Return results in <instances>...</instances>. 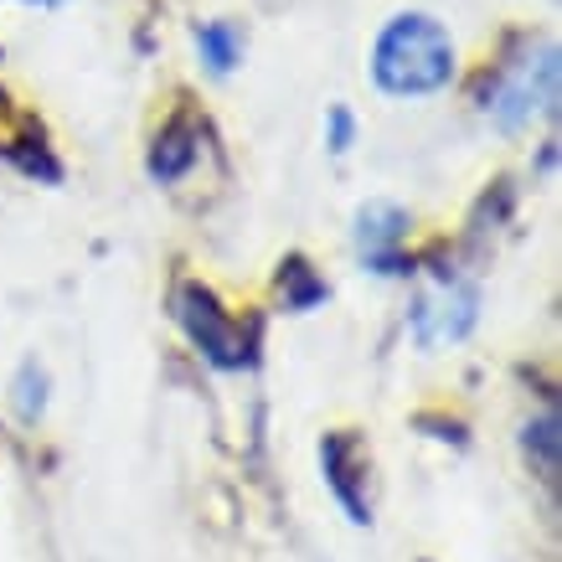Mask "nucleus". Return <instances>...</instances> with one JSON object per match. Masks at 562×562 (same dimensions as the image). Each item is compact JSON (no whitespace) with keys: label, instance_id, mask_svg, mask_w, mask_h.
I'll return each instance as SVG.
<instances>
[{"label":"nucleus","instance_id":"4","mask_svg":"<svg viewBox=\"0 0 562 562\" xmlns=\"http://www.w3.org/2000/svg\"><path fill=\"white\" fill-rule=\"evenodd\" d=\"M475 315H480V294L470 290V284H454V279H449V284H439L434 294L418 300V310H413V336L424 346L464 341Z\"/></svg>","mask_w":562,"mask_h":562},{"label":"nucleus","instance_id":"2","mask_svg":"<svg viewBox=\"0 0 562 562\" xmlns=\"http://www.w3.org/2000/svg\"><path fill=\"white\" fill-rule=\"evenodd\" d=\"M552 103H558V47L547 42L537 57H516L506 68L495 72L485 93H480V109L491 114L501 130H521L531 124L537 114H552Z\"/></svg>","mask_w":562,"mask_h":562},{"label":"nucleus","instance_id":"11","mask_svg":"<svg viewBox=\"0 0 562 562\" xmlns=\"http://www.w3.org/2000/svg\"><path fill=\"white\" fill-rule=\"evenodd\" d=\"M32 5H57V0H32Z\"/></svg>","mask_w":562,"mask_h":562},{"label":"nucleus","instance_id":"8","mask_svg":"<svg viewBox=\"0 0 562 562\" xmlns=\"http://www.w3.org/2000/svg\"><path fill=\"white\" fill-rule=\"evenodd\" d=\"M191 160H196V145H191V130H181V124H171L166 135L155 139V150H150V176H155V181H176V176L187 171Z\"/></svg>","mask_w":562,"mask_h":562},{"label":"nucleus","instance_id":"1","mask_svg":"<svg viewBox=\"0 0 562 562\" xmlns=\"http://www.w3.org/2000/svg\"><path fill=\"white\" fill-rule=\"evenodd\" d=\"M372 78L392 99L439 93V88H449V78H454V42H449V32H443L434 16H424V11L392 16L372 47Z\"/></svg>","mask_w":562,"mask_h":562},{"label":"nucleus","instance_id":"7","mask_svg":"<svg viewBox=\"0 0 562 562\" xmlns=\"http://www.w3.org/2000/svg\"><path fill=\"white\" fill-rule=\"evenodd\" d=\"M196 52H202V63L212 72H233L243 57V36L233 21H212V26H202L196 32Z\"/></svg>","mask_w":562,"mask_h":562},{"label":"nucleus","instance_id":"6","mask_svg":"<svg viewBox=\"0 0 562 562\" xmlns=\"http://www.w3.org/2000/svg\"><path fill=\"white\" fill-rule=\"evenodd\" d=\"M351 454H357V443L346 439V434H330L321 449V460H325V480H330V491H336V501H341L346 512H351V521H367V506H361L357 495H351V480H357V470H351Z\"/></svg>","mask_w":562,"mask_h":562},{"label":"nucleus","instance_id":"10","mask_svg":"<svg viewBox=\"0 0 562 562\" xmlns=\"http://www.w3.org/2000/svg\"><path fill=\"white\" fill-rule=\"evenodd\" d=\"M330 150H351V114L346 109H330Z\"/></svg>","mask_w":562,"mask_h":562},{"label":"nucleus","instance_id":"3","mask_svg":"<svg viewBox=\"0 0 562 562\" xmlns=\"http://www.w3.org/2000/svg\"><path fill=\"white\" fill-rule=\"evenodd\" d=\"M181 325H187V336L202 346L206 361H217V367H243L248 361V341H243L238 321L222 310V300L202 284H187L181 290Z\"/></svg>","mask_w":562,"mask_h":562},{"label":"nucleus","instance_id":"9","mask_svg":"<svg viewBox=\"0 0 562 562\" xmlns=\"http://www.w3.org/2000/svg\"><path fill=\"white\" fill-rule=\"evenodd\" d=\"M42 387H47V376L36 372V367H26V372H21V397H16L21 418H36V413H42V403H47V397H42Z\"/></svg>","mask_w":562,"mask_h":562},{"label":"nucleus","instance_id":"5","mask_svg":"<svg viewBox=\"0 0 562 562\" xmlns=\"http://www.w3.org/2000/svg\"><path fill=\"white\" fill-rule=\"evenodd\" d=\"M408 238V212L392 202H372L357 212V254L376 273H397V248Z\"/></svg>","mask_w":562,"mask_h":562}]
</instances>
